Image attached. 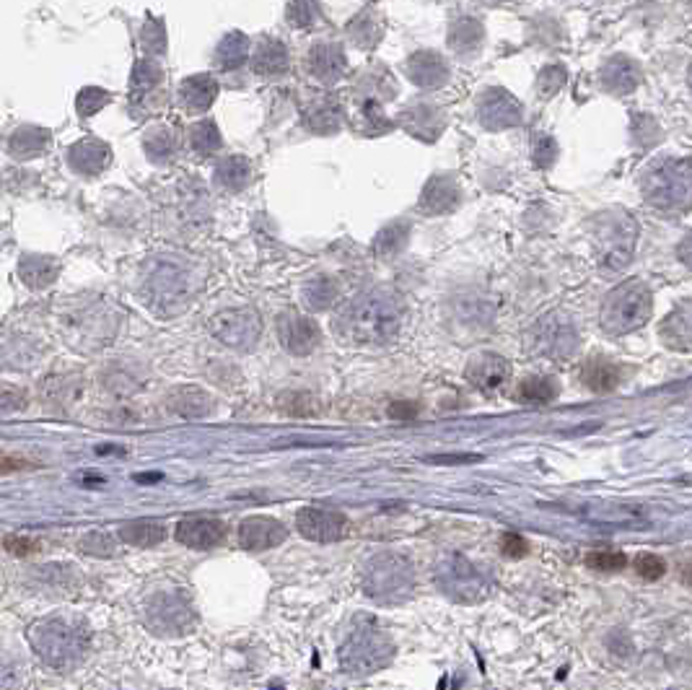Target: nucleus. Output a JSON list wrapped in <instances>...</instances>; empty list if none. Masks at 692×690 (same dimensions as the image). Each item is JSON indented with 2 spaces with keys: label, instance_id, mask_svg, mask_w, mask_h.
Listing matches in <instances>:
<instances>
[{
  "label": "nucleus",
  "instance_id": "obj_20",
  "mask_svg": "<svg viewBox=\"0 0 692 690\" xmlns=\"http://www.w3.org/2000/svg\"><path fill=\"white\" fill-rule=\"evenodd\" d=\"M309 71L314 78L324 81V84H332L345 73V55L337 45L330 42H322V45L314 47L309 52Z\"/></svg>",
  "mask_w": 692,
  "mask_h": 690
},
{
  "label": "nucleus",
  "instance_id": "obj_18",
  "mask_svg": "<svg viewBox=\"0 0 692 690\" xmlns=\"http://www.w3.org/2000/svg\"><path fill=\"white\" fill-rule=\"evenodd\" d=\"M407 76L420 89H439L449 81V65L436 52H415L407 60Z\"/></svg>",
  "mask_w": 692,
  "mask_h": 690
},
{
  "label": "nucleus",
  "instance_id": "obj_36",
  "mask_svg": "<svg viewBox=\"0 0 692 690\" xmlns=\"http://www.w3.org/2000/svg\"><path fill=\"white\" fill-rule=\"evenodd\" d=\"M350 34H353V39H356L358 45L374 47L376 39H379V34H381V26L376 19H369V16H358V19L350 24Z\"/></svg>",
  "mask_w": 692,
  "mask_h": 690
},
{
  "label": "nucleus",
  "instance_id": "obj_10",
  "mask_svg": "<svg viewBox=\"0 0 692 690\" xmlns=\"http://www.w3.org/2000/svg\"><path fill=\"white\" fill-rule=\"evenodd\" d=\"M464 374H467L472 387L490 395V392L501 390L503 384L511 379V364L503 356H496V353H477L467 364Z\"/></svg>",
  "mask_w": 692,
  "mask_h": 690
},
{
  "label": "nucleus",
  "instance_id": "obj_32",
  "mask_svg": "<svg viewBox=\"0 0 692 690\" xmlns=\"http://www.w3.org/2000/svg\"><path fill=\"white\" fill-rule=\"evenodd\" d=\"M45 270H58V265L50 260H42V257H29V260L21 265V278H24L26 286L42 288L47 286V283L55 281V278L45 275Z\"/></svg>",
  "mask_w": 692,
  "mask_h": 690
},
{
  "label": "nucleus",
  "instance_id": "obj_34",
  "mask_svg": "<svg viewBox=\"0 0 692 690\" xmlns=\"http://www.w3.org/2000/svg\"><path fill=\"white\" fill-rule=\"evenodd\" d=\"M192 146L203 154H213L218 146H221V133L213 122H197L192 128Z\"/></svg>",
  "mask_w": 692,
  "mask_h": 690
},
{
  "label": "nucleus",
  "instance_id": "obj_11",
  "mask_svg": "<svg viewBox=\"0 0 692 690\" xmlns=\"http://www.w3.org/2000/svg\"><path fill=\"white\" fill-rule=\"evenodd\" d=\"M174 535H177L179 543L187 545V548L210 550L218 548V545L226 540L229 530H226V524L216 517H190L182 519V522L177 524V532H174Z\"/></svg>",
  "mask_w": 692,
  "mask_h": 690
},
{
  "label": "nucleus",
  "instance_id": "obj_41",
  "mask_svg": "<svg viewBox=\"0 0 692 690\" xmlns=\"http://www.w3.org/2000/svg\"><path fill=\"white\" fill-rule=\"evenodd\" d=\"M37 462H29L24 457H16V454H0V475L21 473V470H34Z\"/></svg>",
  "mask_w": 692,
  "mask_h": 690
},
{
  "label": "nucleus",
  "instance_id": "obj_31",
  "mask_svg": "<svg viewBox=\"0 0 692 690\" xmlns=\"http://www.w3.org/2000/svg\"><path fill=\"white\" fill-rule=\"evenodd\" d=\"M249 179V161L247 159H229L223 161L221 167H218V182H221L223 187H231V190H242L244 185H247Z\"/></svg>",
  "mask_w": 692,
  "mask_h": 690
},
{
  "label": "nucleus",
  "instance_id": "obj_26",
  "mask_svg": "<svg viewBox=\"0 0 692 690\" xmlns=\"http://www.w3.org/2000/svg\"><path fill=\"white\" fill-rule=\"evenodd\" d=\"M218 84L216 78L210 76H195L190 81H185L182 86V102L187 109H205L210 107V102L216 99Z\"/></svg>",
  "mask_w": 692,
  "mask_h": 690
},
{
  "label": "nucleus",
  "instance_id": "obj_39",
  "mask_svg": "<svg viewBox=\"0 0 692 690\" xmlns=\"http://www.w3.org/2000/svg\"><path fill=\"white\" fill-rule=\"evenodd\" d=\"M633 569H635V574L641 576V579H646V582H656V579H661V576H664L667 566H664V561H661L659 556L641 553V556L633 561Z\"/></svg>",
  "mask_w": 692,
  "mask_h": 690
},
{
  "label": "nucleus",
  "instance_id": "obj_30",
  "mask_svg": "<svg viewBox=\"0 0 692 690\" xmlns=\"http://www.w3.org/2000/svg\"><path fill=\"white\" fill-rule=\"evenodd\" d=\"M407 242V224H392L387 229H381V234L376 237L374 250L381 257H392L405 247Z\"/></svg>",
  "mask_w": 692,
  "mask_h": 690
},
{
  "label": "nucleus",
  "instance_id": "obj_22",
  "mask_svg": "<svg viewBox=\"0 0 692 690\" xmlns=\"http://www.w3.org/2000/svg\"><path fill=\"white\" fill-rule=\"evenodd\" d=\"M120 537L135 548H153L166 537V527L156 519H135V522H127L122 527Z\"/></svg>",
  "mask_w": 692,
  "mask_h": 690
},
{
  "label": "nucleus",
  "instance_id": "obj_37",
  "mask_svg": "<svg viewBox=\"0 0 692 690\" xmlns=\"http://www.w3.org/2000/svg\"><path fill=\"white\" fill-rule=\"evenodd\" d=\"M586 566L597 571H620L628 566V558L623 553H612V550H594L586 556Z\"/></svg>",
  "mask_w": 692,
  "mask_h": 690
},
{
  "label": "nucleus",
  "instance_id": "obj_38",
  "mask_svg": "<svg viewBox=\"0 0 692 690\" xmlns=\"http://www.w3.org/2000/svg\"><path fill=\"white\" fill-rule=\"evenodd\" d=\"M81 550L89 553V556H112L115 553V540L107 535V532H89V535L81 540Z\"/></svg>",
  "mask_w": 692,
  "mask_h": 690
},
{
  "label": "nucleus",
  "instance_id": "obj_15",
  "mask_svg": "<svg viewBox=\"0 0 692 690\" xmlns=\"http://www.w3.org/2000/svg\"><path fill=\"white\" fill-rule=\"evenodd\" d=\"M459 200H462V195H459L457 182L449 174H436V177L428 179V185L420 192L418 208L426 216H441V213L454 211Z\"/></svg>",
  "mask_w": 692,
  "mask_h": 690
},
{
  "label": "nucleus",
  "instance_id": "obj_19",
  "mask_svg": "<svg viewBox=\"0 0 692 690\" xmlns=\"http://www.w3.org/2000/svg\"><path fill=\"white\" fill-rule=\"evenodd\" d=\"M410 584V569L402 558L381 556L371 563L369 589L374 595H387L392 589H402Z\"/></svg>",
  "mask_w": 692,
  "mask_h": 690
},
{
  "label": "nucleus",
  "instance_id": "obj_27",
  "mask_svg": "<svg viewBox=\"0 0 692 690\" xmlns=\"http://www.w3.org/2000/svg\"><path fill=\"white\" fill-rule=\"evenodd\" d=\"M306 125L317 133H332L340 125V109L332 99H319L306 109Z\"/></svg>",
  "mask_w": 692,
  "mask_h": 690
},
{
  "label": "nucleus",
  "instance_id": "obj_28",
  "mask_svg": "<svg viewBox=\"0 0 692 690\" xmlns=\"http://www.w3.org/2000/svg\"><path fill=\"white\" fill-rule=\"evenodd\" d=\"M70 161L76 164L78 169H86V172H99L109 161V151L102 143H78L70 154Z\"/></svg>",
  "mask_w": 692,
  "mask_h": 690
},
{
  "label": "nucleus",
  "instance_id": "obj_4",
  "mask_svg": "<svg viewBox=\"0 0 692 690\" xmlns=\"http://www.w3.org/2000/svg\"><path fill=\"white\" fill-rule=\"evenodd\" d=\"M594 250H597V262L602 270H623L630 262L635 250V239H638V224L630 213L607 211L594 218Z\"/></svg>",
  "mask_w": 692,
  "mask_h": 690
},
{
  "label": "nucleus",
  "instance_id": "obj_21",
  "mask_svg": "<svg viewBox=\"0 0 692 690\" xmlns=\"http://www.w3.org/2000/svg\"><path fill=\"white\" fill-rule=\"evenodd\" d=\"M483 24L472 16H459L449 26V47L459 55H470L483 45Z\"/></svg>",
  "mask_w": 692,
  "mask_h": 690
},
{
  "label": "nucleus",
  "instance_id": "obj_16",
  "mask_svg": "<svg viewBox=\"0 0 692 690\" xmlns=\"http://www.w3.org/2000/svg\"><path fill=\"white\" fill-rule=\"evenodd\" d=\"M599 84L607 91H612V94H630L641 84V65L635 63L633 58L615 55V58L602 65Z\"/></svg>",
  "mask_w": 692,
  "mask_h": 690
},
{
  "label": "nucleus",
  "instance_id": "obj_29",
  "mask_svg": "<svg viewBox=\"0 0 692 690\" xmlns=\"http://www.w3.org/2000/svg\"><path fill=\"white\" fill-rule=\"evenodd\" d=\"M172 408L185 418H203L210 410V403L200 390H182L174 395Z\"/></svg>",
  "mask_w": 692,
  "mask_h": 690
},
{
  "label": "nucleus",
  "instance_id": "obj_14",
  "mask_svg": "<svg viewBox=\"0 0 692 690\" xmlns=\"http://www.w3.org/2000/svg\"><path fill=\"white\" fill-rule=\"evenodd\" d=\"M286 527L273 517H249L239 527V543L247 550H270L278 548L286 540Z\"/></svg>",
  "mask_w": 692,
  "mask_h": 690
},
{
  "label": "nucleus",
  "instance_id": "obj_33",
  "mask_svg": "<svg viewBox=\"0 0 692 690\" xmlns=\"http://www.w3.org/2000/svg\"><path fill=\"white\" fill-rule=\"evenodd\" d=\"M337 299V286L330 278H317L312 286L306 288V304L312 309H327L332 307V301Z\"/></svg>",
  "mask_w": 692,
  "mask_h": 690
},
{
  "label": "nucleus",
  "instance_id": "obj_9",
  "mask_svg": "<svg viewBox=\"0 0 692 690\" xmlns=\"http://www.w3.org/2000/svg\"><path fill=\"white\" fill-rule=\"evenodd\" d=\"M278 338L293 356H309L319 345V327L306 314L283 312L278 317Z\"/></svg>",
  "mask_w": 692,
  "mask_h": 690
},
{
  "label": "nucleus",
  "instance_id": "obj_43",
  "mask_svg": "<svg viewBox=\"0 0 692 690\" xmlns=\"http://www.w3.org/2000/svg\"><path fill=\"white\" fill-rule=\"evenodd\" d=\"M534 161L537 167H550L555 161V143L550 138H540L537 141V148H534Z\"/></svg>",
  "mask_w": 692,
  "mask_h": 690
},
{
  "label": "nucleus",
  "instance_id": "obj_46",
  "mask_svg": "<svg viewBox=\"0 0 692 690\" xmlns=\"http://www.w3.org/2000/svg\"><path fill=\"white\" fill-rule=\"evenodd\" d=\"M677 257L682 260V265H687V268L692 270V231L685 239H682L680 247H677Z\"/></svg>",
  "mask_w": 692,
  "mask_h": 690
},
{
  "label": "nucleus",
  "instance_id": "obj_40",
  "mask_svg": "<svg viewBox=\"0 0 692 690\" xmlns=\"http://www.w3.org/2000/svg\"><path fill=\"white\" fill-rule=\"evenodd\" d=\"M107 102H109L107 91L83 89L81 96H78V112L89 117V115H94V112H99V109H102Z\"/></svg>",
  "mask_w": 692,
  "mask_h": 690
},
{
  "label": "nucleus",
  "instance_id": "obj_23",
  "mask_svg": "<svg viewBox=\"0 0 692 690\" xmlns=\"http://www.w3.org/2000/svg\"><path fill=\"white\" fill-rule=\"evenodd\" d=\"M581 379H584V384L589 390L610 392L615 390L617 382H620V369H617L615 364H610V361H604V358H594V361H589V364L584 366Z\"/></svg>",
  "mask_w": 692,
  "mask_h": 690
},
{
  "label": "nucleus",
  "instance_id": "obj_47",
  "mask_svg": "<svg viewBox=\"0 0 692 690\" xmlns=\"http://www.w3.org/2000/svg\"><path fill=\"white\" fill-rule=\"evenodd\" d=\"M687 81H690V91H692V65H690V76H687Z\"/></svg>",
  "mask_w": 692,
  "mask_h": 690
},
{
  "label": "nucleus",
  "instance_id": "obj_13",
  "mask_svg": "<svg viewBox=\"0 0 692 690\" xmlns=\"http://www.w3.org/2000/svg\"><path fill=\"white\" fill-rule=\"evenodd\" d=\"M400 122L405 125L407 130H410V133L415 135V138H420V141H428V143L436 141V138H439V135L444 133V128H446L444 112H441V109L431 102L410 104V107H407L405 112L400 115Z\"/></svg>",
  "mask_w": 692,
  "mask_h": 690
},
{
  "label": "nucleus",
  "instance_id": "obj_1",
  "mask_svg": "<svg viewBox=\"0 0 692 690\" xmlns=\"http://www.w3.org/2000/svg\"><path fill=\"white\" fill-rule=\"evenodd\" d=\"M405 317L400 296L392 291H369L348 301L335 317L337 335L348 343H387L397 335Z\"/></svg>",
  "mask_w": 692,
  "mask_h": 690
},
{
  "label": "nucleus",
  "instance_id": "obj_24",
  "mask_svg": "<svg viewBox=\"0 0 692 690\" xmlns=\"http://www.w3.org/2000/svg\"><path fill=\"white\" fill-rule=\"evenodd\" d=\"M516 397H519L521 403L532 405L553 403L555 397H558V382L553 377H545V374H534V377H527L519 384Z\"/></svg>",
  "mask_w": 692,
  "mask_h": 690
},
{
  "label": "nucleus",
  "instance_id": "obj_25",
  "mask_svg": "<svg viewBox=\"0 0 692 690\" xmlns=\"http://www.w3.org/2000/svg\"><path fill=\"white\" fill-rule=\"evenodd\" d=\"M288 68V52L278 39H265L254 55V71L262 76H278Z\"/></svg>",
  "mask_w": 692,
  "mask_h": 690
},
{
  "label": "nucleus",
  "instance_id": "obj_17",
  "mask_svg": "<svg viewBox=\"0 0 692 690\" xmlns=\"http://www.w3.org/2000/svg\"><path fill=\"white\" fill-rule=\"evenodd\" d=\"M661 340L672 351H692V301H680L659 327Z\"/></svg>",
  "mask_w": 692,
  "mask_h": 690
},
{
  "label": "nucleus",
  "instance_id": "obj_8",
  "mask_svg": "<svg viewBox=\"0 0 692 690\" xmlns=\"http://www.w3.org/2000/svg\"><path fill=\"white\" fill-rule=\"evenodd\" d=\"M477 120L483 122V128L488 130L516 128L521 122V107L506 89L493 86L477 99Z\"/></svg>",
  "mask_w": 692,
  "mask_h": 690
},
{
  "label": "nucleus",
  "instance_id": "obj_44",
  "mask_svg": "<svg viewBox=\"0 0 692 690\" xmlns=\"http://www.w3.org/2000/svg\"><path fill=\"white\" fill-rule=\"evenodd\" d=\"M288 19L296 26H309L314 24V6H306V3H296V6L288 8Z\"/></svg>",
  "mask_w": 692,
  "mask_h": 690
},
{
  "label": "nucleus",
  "instance_id": "obj_3",
  "mask_svg": "<svg viewBox=\"0 0 692 690\" xmlns=\"http://www.w3.org/2000/svg\"><path fill=\"white\" fill-rule=\"evenodd\" d=\"M654 296L643 281H625L602 301L599 322L610 335H628L651 320Z\"/></svg>",
  "mask_w": 692,
  "mask_h": 690
},
{
  "label": "nucleus",
  "instance_id": "obj_42",
  "mask_svg": "<svg viewBox=\"0 0 692 690\" xmlns=\"http://www.w3.org/2000/svg\"><path fill=\"white\" fill-rule=\"evenodd\" d=\"M6 550L8 553H13V556H29V553H37L39 543L29 540V537L11 535V537H6Z\"/></svg>",
  "mask_w": 692,
  "mask_h": 690
},
{
  "label": "nucleus",
  "instance_id": "obj_6",
  "mask_svg": "<svg viewBox=\"0 0 692 690\" xmlns=\"http://www.w3.org/2000/svg\"><path fill=\"white\" fill-rule=\"evenodd\" d=\"M527 345L534 356L547 358H568L578 351L576 325L568 320L566 314H547L532 325L527 333Z\"/></svg>",
  "mask_w": 692,
  "mask_h": 690
},
{
  "label": "nucleus",
  "instance_id": "obj_35",
  "mask_svg": "<svg viewBox=\"0 0 692 690\" xmlns=\"http://www.w3.org/2000/svg\"><path fill=\"white\" fill-rule=\"evenodd\" d=\"M566 81L568 73L563 65H547L545 71L540 73V78H537V89H540V96H553L563 89Z\"/></svg>",
  "mask_w": 692,
  "mask_h": 690
},
{
  "label": "nucleus",
  "instance_id": "obj_7",
  "mask_svg": "<svg viewBox=\"0 0 692 690\" xmlns=\"http://www.w3.org/2000/svg\"><path fill=\"white\" fill-rule=\"evenodd\" d=\"M296 527L312 543H337L348 532V519L340 512H332V509L306 506L296 514Z\"/></svg>",
  "mask_w": 692,
  "mask_h": 690
},
{
  "label": "nucleus",
  "instance_id": "obj_2",
  "mask_svg": "<svg viewBox=\"0 0 692 690\" xmlns=\"http://www.w3.org/2000/svg\"><path fill=\"white\" fill-rule=\"evenodd\" d=\"M643 200L661 213H682L692 208V159L667 156L654 164L641 177Z\"/></svg>",
  "mask_w": 692,
  "mask_h": 690
},
{
  "label": "nucleus",
  "instance_id": "obj_45",
  "mask_svg": "<svg viewBox=\"0 0 692 690\" xmlns=\"http://www.w3.org/2000/svg\"><path fill=\"white\" fill-rule=\"evenodd\" d=\"M503 553L511 558H521L527 553V540H521L519 535H503Z\"/></svg>",
  "mask_w": 692,
  "mask_h": 690
},
{
  "label": "nucleus",
  "instance_id": "obj_5",
  "mask_svg": "<svg viewBox=\"0 0 692 690\" xmlns=\"http://www.w3.org/2000/svg\"><path fill=\"white\" fill-rule=\"evenodd\" d=\"M34 649L55 670H68L86 657V641L81 628L68 626L65 620H47L32 633Z\"/></svg>",
  "mask_w": 692,
  "mask_h": 690
},
{
  "label": "nucleus",
  "instance_id": "obj_12",
  "mask_svg": "<svg viewBox=\"0 0 692 690\" xmlns=\"http://www.w3.org/2000/svg\"><path fill=\"white\" fill-rule=\"evenodd\" d=\"M260 333V320L247 309H234V312H223L221 317L213 320V335L229 345H249L257 340Z\"/></svg>",
  "mask_w": 692,
  "mask_h": 690
}]
</instances>
